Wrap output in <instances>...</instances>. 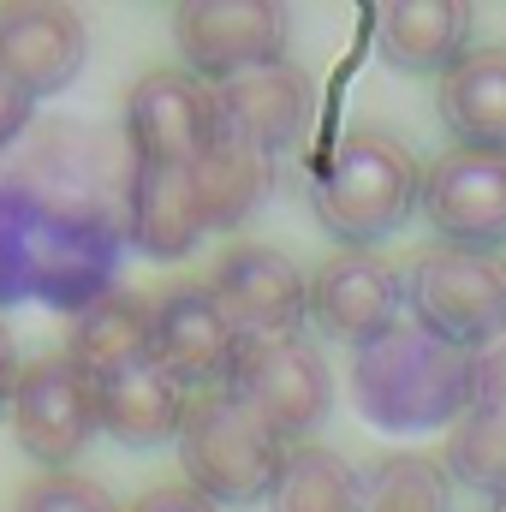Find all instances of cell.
I'll return each instance as SVG.
<instances>
[{"label":"cell","instance_id":"6da1fadb","mask_svg":"<svg viewBox=\"0 0 506 512\" xmlns=\"http://www.w3.org/2000/svg\"><path fill=\"white\" fill-rule=\"evenodd\" d=\"M352 399L376 429H453L471 411V352L399 322L352 364Z\"/></svg>","mask_w":506,"mask_h":512},{"label":"cell","instance_id":"7a4b0ae2","mask_svg":"<svg viewBox=\"0 0 506 512\" xmlns=\"http://www.w3.org/2000/svg\"><path fill=\"white\" fill-rule=\"evenodd\" d=\"M310 209L334 239L364 251L387 233H399L411 209H423V167L393 131L358 126L334 143L328 167L316 173Z\"/></svg>","mask_w":506,"mask_h":512},{"label":"cell","instance_id":"3957f363","mask_svg":"<svg viewBox=\"0 0 506 512\" xmlns=\"http://www.w3.org/2000/svg\"><path fill=\"white\" fill-rule=\"evenodd\" d=\"M173 441H179L185 483L215 507H251L262 495H274L280 465H286V447L262 435L227 393H191Z\"/></svg>","mask_w":506,"mask_h":512},{"label":"cell","instance_id":"277c9868","mask_svg":"<svg viewBox=\"0 0 506 512\" xmlns=\"http://www.w3.org/2000/svg\"><path fill=\"white\" fill-rule=\"evenodd\" d=\"M221 393L262 435H274L280 447H304L322 429L328 405H334V370L316 352V340H304V334H292V340H245Z\"/></svg>","mask_w":506,"mask_h":512},{"label":"cell","instance_id":"5b68a950","mask_svg":"<svg viewBox=\"0 0 506 512\" xmlns=\"http://www.w3.org/2000/svg\"><path fill=\"white\" fill-rule=\"evenodd\" d=\"M411 322L459 352H483L506 334V256L429 245L405 280Z\"/></svg>","mask_w":506,"mask_h":512},{"label":"cell","instance_id":"8992f818","mask_svg":"<svg viewBox=\"0 0 506 512\" xmlns=\"http://www.w3.org/2000/svg\"><path fill=\"white\" fill-rule=\"evenodd\" d=\"M120 256H126V215L120 209L42 203L36 209V245H30V298L84 316L102 292H114Z\"/></svg>","mask_w":506,"mask_h":512},{"label":"cell","instance_id":"52a82bcc","mask_svg":"<svg viewBox=\"0 0 506 512\" xmlns=\"http://www.w3.org/2000/svg\"><path fill=\"white\" fill-rule=\"evenodd\" d=\"M102 429V405H96V376L78 370L66 352L54 358H36L30 370H18L12 387V435L18 447L48 465V471H66Z\"/></svg>","mask_w":506,"mask_h":512},{"label":"cell","instance_id":"ba28073f","mask_svg":"<svg viewBox=\"0 0 506 512\" xmlns=\"http://www.w3.org/2000/svg\"><path fill=\"white\" fill-rule=\"evenodd\" d=\"M286 6H256V0H239V6H215V0H191V6H173V42L191 66V78H203L209 90L239 78V72H256V66H274L286 60Z\"/></svg>","mask_w":506,"mask_h":512},{"label":"cell","instance_id":"9c48e42d","mask_svg":"<svg viewBox=\"0 0 506 512\" xmlns=\"http://www.w3.org/2000/svg\"><path fill=\"white\" fill-rule=\"evenodd\" d=\"M209 292L221 298L239 340H292L310 316V274L274 245H227Z\"/></svg>","mask_w":506,"mask_h":512},{"label":"cell","instance_id":"30bf717a","mask_svg":"<svg viewBox=\"0 0 506 512\" xmlns=\"http://www.w3.org/2000/svg\"><path fill=\"white\" fill-rule=\"evenodd\" d=\"M423 215L441 245L495 256V245H506V155L453 143L423 173Z\"/></svg>","mask_w":506,"mask_h":512},{"label":"cell","instance_id":"8fae6325","mask_svg":"<svg viewBox=\"0 0 506 512\" xmlns=\"http://www.w3.org/2000/svg\"><path fill=\"white\" fill-rule=\"evenodd\" d=\"M221 114H215V90L191 72L155 66L126 90V137L131 155L143 161H173V167H197L203 149L215 143Z\"/></svg>","mask_w":506,"mask_h":512},{"label":"cell","instance_id":"7c38bea8","mask_svg":"<svg viewBox=\"0 0 506 512\" xmlns=\"http://www.w3.org/2000/svg\"><path fill=\"white\" fill-rule=\"evenodd\" d=\"M310 316L328 340H346L364 352L405 322V274L376 251L328 256L310 280Z\"/></svg>","mask_w":506,"mask_h":512},{"label":"cell","instance_id":"4fadbf2b","mask_svg":"<svg viewBox=\"0 0 506 512\" xmlns=\"http://www.w3.org/2000/svg\"><path fill=\"white\" fill-rule=\"evenodd\" d=\"M239 346H245L239 328L227 322L221 298L203 280H185V286L155 298V364L185 393L191 387L197 393H221L227 376H233Z\"/></svg>","mask_w":506,"mask_h":512},{"label":"cell","instance_id":"5bb4252c","mask_svg":"<svg viewBox=\"0 0 506 512\" xmlns=\"http://www.w3.org/2000/svg\"><path fill=\"white\" fill-rule=\"evenodd\" d=\"M209 233L203 197H197V173L173 167V161H143L131 155L126 179V245H137L143 256H191L197 239Z\"/></svg>","mask_w":506,"mask_h":512},{"label":"cell","instance_id":"9a60e30c","mask_svg":"<svg viewBox=\"0 0 506 512\" xmlns=\"http://www.w3.org/2000/svg\"><path fill=\"white\" fill-rule=\"evenodd\" d=\"M90 30L72 6H0V72L30 96H54L78 78Z\"/></svg>","mask_w":506,"mask_h":512},{"label":"cell","instance_id":"2e32d148","mask_svg":"<svg viewBox=\"0 0 506 512\" xmlns=\"http://www.w3.org/2000/svg\"><path fill=\"white\" fill-rule=\"evenodd\" d=\"M310 72L292 66V60H274V66H256V72H239L227 84H215V114H221V131L245 137L256 149H286L304 120H310Z\"/></svg>","mask_w":506,"mask_h":512},{"label":"cell","instance_id":"e0dca14e","mask_svg":"<svg viewBox=\"0 0 506 512\" xmlns=\"http://www.w3.org/2000/svg\"><path fill=\"white\" fill-rule=\"evenodd\" d=\"M96 405H102V429L120 447H161V441L179 435L191 393L173 382L155 358H143V364H126V370L102 376L96 382Z\"/></svg>","mask_w":506,"mask_h":512},{"label":"cell","instance_id":"ac0fdd59","mask_svg":"<svg viewBox=\"0 0 506 512\" xmlns=\"http://www.w3.org/2000/svg\"><path fill=\"white\" fill-rule=\"evenodd\" d=\"M435 108L459 149L506 155V48H465V60L441 72Z\"/></svg>","mask_w":506,"mask_h":512},{"label":"cell","instance_id":"d6986e66","mask_svg":"<svg viewBox=\"0 0 506 512\" xmlns=\"http://www.w3.org/2000/svg\"><path fill=\"white\" fill-rule=\"evenodd\" d=\"M471 42V6L447 0H411V6H381L376 48L393 72H447L465 60Z\"/></svg>","mask_w":506,"mask_h":512},{"label":"cell","instance_id":"ffe728a7","mask_svg":"<svg viewBox=\"0 0 506 512\" xmlns=\"http://www.w3.org/2000/svg\"><path fill=\"white\" fill-rule=\"evenodd\" d=\"M66 358H72L78 370H90L96 382L114 376V370H126V364L155 358V304H149L143 292H126V286L102 292V298L72 322Z\"/></svg>","mask_w":506,"mask_h":512},{"label":"cell","instance_id":"44dd1931","mask_svg":"<svg viewBox=\"0 0 506 512\" xmlns=\"http://www.w3.org/2000/svg\"><path fill=\"white\" fill-rule=\"evenodd\" d=\"M191 173H197V197H203L209 233H221V227H239L256 203L268 197L274 155L245 143V137H233V131H215V143L203 149V161Z\"/></svg>","mask_w":506,"mask_h":512},{"label":"cell","instance_id":"7402d4cb","mask_svg":"<svg viewBox=\"0 0 506 512\" xmlns=\"http://www.w3.org/2000/svg\"><path fill=\"white\" fill-rule=\"evenodd\" d=\"M274 512H358V471L334 453V447H286L280 483L268 495Z\"/></svg>","mask_w":506,"mask_h":512},{"label":"cell","instance_id":"603a6c76","mask_svg":"<svg viewBox=\"0 0 506 512\" xmlns=\"http://www.w3.org/2000/svg\"><path fill=\"white\" fill-rule=\"evenodd\" d=\"M453 477L429 453H387L358 477V512H447Z\"/></svg>","mask_w":506,"mask_h":512},{"label":"cell","instance_id":"cb8c5ba5","mask_svg":"<svg viewBox=\"0 0 506 512\" xmlns=\"http://www.w3.org/2000/svg\"><path fill=\"white\" fill-rule=\"evenodd\" d=\"M447 477H459L465 489H483V495H501L506 489V411H483L471 405L453 435H447Z\"/></svg>","mask_w":506,"mask_h":512},{"label":"cell","instance_id":"d4e9b609","mask_svg":"<svg viewBox=\"0 0 506 512\" xmlns=\"http://www.w3.org/2000/svg\"><path fill=\"white\" fill-rule=\"evenodd\" d=\"M36 191L0 179V304L30 298V245H36Z\"/></svg>","mask_w":506,"mask_h":512},{"label":"cell","instance_id":"484cf974","mask_svg":"<svg viewBox=\"0 0 506 512\" xmlns=\"http://www.w3.org/2000/svg\"><path fill=\"white\" fill-rule=\"evenodd\" d=\"M12 512H120V507H114V495L102 483H90L78 471H48V477L18 489Z\"/></svg>","mask_w":506,"mask_h":512},{"label":"cell","instance_id":"4316f807","mask_svg":"<svg viewBox=\"0 0 506 512\" xmlns=\"http://www.w3.org/2000/svg\"><path fill=\"white\" fill-rule=\"evenodd\" d=\"M471 405L506 411V334L489 340L483 352H471Z\"/></svg>","mask_w":506,"mask_h":512},{"label":"cell","instance_id":"83f0119b","mask_svg":"<svg viewBox=\"0 0 506 512\" xmlns=\"http://www.w3.org/2000/svg\"><path fill=\"white\" fill-rule=\"evenodd\" d=\"M30 120H36V96L0 72V155H6V149L30 131Z\"/></svg>","mask_w":506,"mask_h":512},{"label":"cell","instance_id":"f1b7e54d","mask_svg":"<svg viewBox=\"0 0 506 512\" xmlns=\"http://www.w3.org/2000/svg\"><path fill=\"white\" fill-rule=\"evenodd\" d=\"M131 512H221L215 501H203L197 489H149Z\"/></svg>","mask_w":506,"mask_h":512},{"label":"cell","instance_id":"f546056e","mask_svg":"<svg viewBox=\"0 0 506 512\" xmlns=\"http://www.w3.org/2000/svg\"><path fill=\"white\" fill-rule=\"evenodd\" d=\"M12 387H18V358H12V334L0 328V411L12 405Z\"/></svg>","mask_w":506,"mask_h":512},{"label":"cell","instance_id":"4dcf8cb0","mask_svg":"<svg viewBox=\"0 0 506 512\" xmlns=\"http://www.w3.org/2000/svg\"><path fill=\"white\" fill-rule=\"evenodd\" d=\"M489 512H506V489H501V495H495V507H489Z\"/></svg>","mask_w":506,"mask_h":512}]
</instances>
